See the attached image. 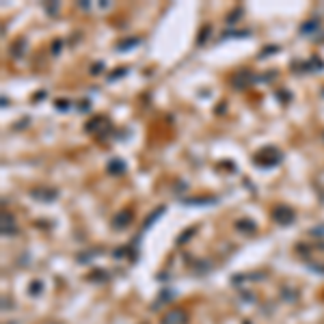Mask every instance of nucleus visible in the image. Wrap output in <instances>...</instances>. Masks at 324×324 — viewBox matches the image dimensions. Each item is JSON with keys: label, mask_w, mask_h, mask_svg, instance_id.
Wrapping results in <instances>:
<instances>
[{"label": "nucleus", "mask_w": 324, "mask_h": 324, "mask_svg": "<svg viewBox=\"0 0 324 324\" xmlns=\"http://www.w3.org/2000/svg\"><path fill=\"white\" fill-rule=\"evenodd\" d=\"M130 219H132V216H130V212H123V214H119V216L115 219V225H117V227H121L123 223L130 221Z\"/></svg>", "instance_id": "2"}, {"label": "nucleus", "mask_w": 324, "mask_h": 324, "mask_svg": "<svg viewBox=\"0 0 324 324\" xmlns=\"http://www.w3.org/2000/svg\"><path fill=\"white\" fill-rule=\"evenodd\" d=\"M162 324H186V314L180 309H173V311H169V314H164Z\"/></svg>", "instance_id": "1"}]
</instances>
